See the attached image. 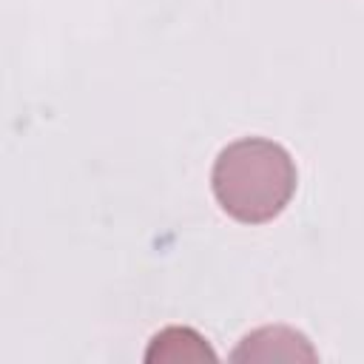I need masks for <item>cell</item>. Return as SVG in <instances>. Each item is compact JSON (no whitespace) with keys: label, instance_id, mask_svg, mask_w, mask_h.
Returning <instances> with one entry per match:
<instances>
[{"label":"cell","instance_id":"1","mask_svg":"<svg viewBox=\"0 0 364 364\" xmlns=\"http://www.w3.org/2000/svg\"><path fill=\"white\" fill-rule=\"evenodd\" d=\"M296 162L273 139L242 136L225 145L210 171L219 208L242 225L273 222L296 193Z\"/></svg>","mask_w":364,"mask_h":364},{"label":"cell","instance_id":"2","mask_svg":"<svg viewBox=\"0 0 364 364\" xmlns=\"http://www.w3.org/2000/svg\"><path fill=\"white\" fill-rule=\"evenodd\" d=\"M233 361H316V350L310 347V341L284 324H273V327H259L253 333H247L242 338V344L230 353Z\"/></svg>","mask_w":364,"mask_h":364},{"label":"cell","instance_id":"3","mask_svg":"<svg viewBox=\"0 0 364 364\" xmlns=\"http://www.w3.org/2000/svg\"><path fill=\"white\" fill-rule=\"evenodd\" d=\"M216 361V353L191 327H165L151 338L145 361Z\"/></svg>","mask_w":364,"mask_h":364}]
</instances>
